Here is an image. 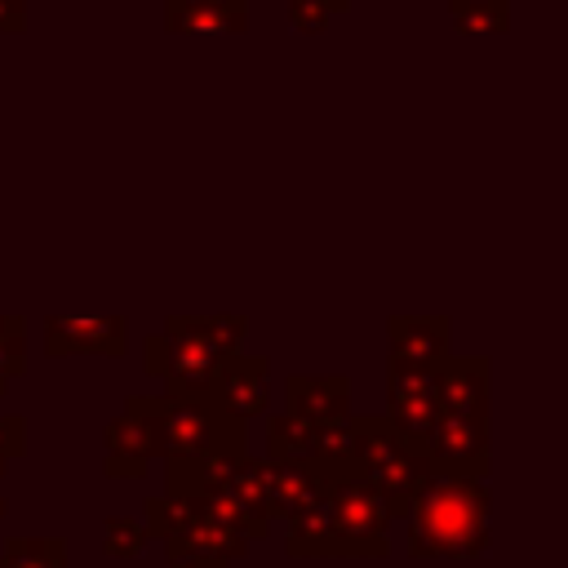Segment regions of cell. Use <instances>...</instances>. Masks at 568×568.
Masks as SVG:
<instances>
[{
	"mask_svg": "<svg viewBox=\"0 0 568 568\" xmlns=\"http://www.w3.org/2000/svg\"><path fill=\"white\" fill-rule=\"evenodd\" d=\"M164 493L195 501L200 510L217 515L248 541H262L271 532V506H266V484H262V462L248 448L235 453H213L195 462H169L164 466Z\"/></svg>",
	"mask_w": 568,
	"mask_h": 568,
	"instance_id": "obj_2",
	"label": "cell"
},
{
	"mask_svg": "<svg viewBox=\"0 0 568 568\" xmlns=\"http://www.w3.org/2000/svg\"><path fill=\"white\" fill-rule=\"evenodd\" d=\"M284 9H288V27L297 36H320L337 13L351 9V0H284Z\"/></svg>",
	"mask_w": 568,
	"mask_h": 568,
	"instance_id": "obj_22",
	"label": "cell"
},
{
	"mask_svg": "<svg viewBox=\"0 0 568 568\" xmlns=\"http://www.w3.org/2000/svg\"><path fill=\"white\" fill-rule=\"evenodd\" d=\"M129 346V320L124 315H49L44 320V351L49 359L62 355H106L120 359Z\"/></svg>",
	"mask_w": 568,
	"mask_h": 568,
	"instance_id": "obj_13",
	"label": "cell"
},
{
	"mask_svg": "<svg viewBox=\"0 0 568 568\" xmlns=\"http://www.w3.org/2000/svg\"><path fill=\"white\" fill-rule=\"evenodd\" d=\"M430 453V466L444 475L488 479L493 470V417H453L439 413L430 435L422 439Z\"/></svg>",
	"mask_w": 568,
	"mask_h": 568,
	"instance_id": "obj_9",
	"label": "cell"
},
{
	"mask_svg": "<svg viewBox=\"0 0 568 568\" xmlns=\"http://www.w3.org/2000/svg\"><path fill=\"white\" fill-rule=\"evenodd\" d=\"M226 417H235L240 426H248L253 417H262L266 413V404H271V359L266 355H231L217 373H213V382H209V390H204Z\"/></svg>",
	"mask_w": 568,
	"mask_h": 568,
	"instance_id": "obj_12",
	"label": "cell"
},
{
	"mask_svg": "<svg viewBox=\"0 0 568 568\" xmlns=\"http://www.w3.org/2000/svg\"><path fill=\"white\" fill-rule=\"evenodd\" d=\"M244 315H169L146 337L142 368L164 382V395H204L213 373L244 351Z\"/></svg>",
	"mask_w": 568,
	"mask_h": 568,
	"instance_id": "obj_3",
	"label": "cell"
},
{
	"mask_svg": "<svg viewBox=\"0 0 568 568\" xmlns=\"http://www.w3.org/2000/svg\"><path fill=\"white\" fill-rule=\"evenodd\" d=\"M164 555H169V568H226V564H213V559H204L195 550H178V546H164Z\"/></svg>",
	"mask_w": 568,
	"mask_h": 568,
	"instance_id": "obj_26",
	"label": "cell"
},
{
	"mask_svg": "<svg viewBox=\"0 0 568 568\" xmlns=\"http://www.w3.org/2000/svg\"><path fill=\"white\" fill-rule=\"evenodd\" d=\"M195 4H217V9H248V0H195Z\"/></svg>",
	"mask_w": 568,
	"mask_h": 568,
	"instance_id": "obj_27",
	"label": "cell"
},
{
	"mask_svg": "<svg viewBox=\"0 0 568 568\" xmlns=\"http://www.w3.org/2000/svg\"><path fill=\"white\" fill-rule=\"evenodd\" d=\"M146 537H160L164 546H178V550H195L213 564H235L240 555H248V537L235 532L231 524H222L217 515L200 510L195 501H182V497H151L146 501Z\"/></svg>",
	"mask_w": 568,
	"mask_h": 568,
	"instance_id": "obj_7",
	"label": "cell"
},
{
	"mask_svg": "<svg viewBox=\"0 0 568 568\" xmlns=\"http://www.w3.org/2000/svg\"><path fill=\"white\" fill-rule=\"evenodd\" d=\"M0 568H67L62 537H9L0 550Z\"/></svg>",
	"mask_w": 568,
	"mask_h": 568,
	"instance_id": "obj_20",
	"label": "cell"
},
{
	"mask_svg": "<svg viewBox=\"0 0 568 568\" xmlns=\"http://www.w3.org/2000/svg\"><path fill=\"white\" fill-rule=\"evenodd\" d=\"M106 475L111 479H142L146 466L160 457V426L151 395H129L124 408L106 422Z\"/></svg>",
	"mask_w": 568,
	"mask_h": 568,
	"instance_id": "obj_10",
	"label": "cell"
},
{
	"mask_svg": "<svg viewBox=\"0 0 568 568\" xmlns=\"http://www.w3.org/2000/svg\"><path fill=\"white\" fill-rule=\"evenodd\" d=\"M488 510H493L488 479L430 470V479L422 484V493L404 515L408 524L404 546L413 559H475L488 550Z\"/></svg>",
	"mask_w": 568,
	"mask_h": 568,
	"instance_id": "obj_1",
	"label": "cell"
},
{
	"mask_svg": "<svg viewBox=\"0 0 568 568\" xmlns=\"http://www.w3.org/2000/svg\"><path fill=\"white\" fill-rule=\"evenodd\" d=\"M262 484H266V506H271V519H297L306 515L311 506L324 501V488L328 479L311 466H293V462H262Z\"/></svg>",
	"mask_w": 568,
	"mask_h": 568,
	"instance_id": "obj_17",
	"label": "cell"
},
{
	"mask_svg": "<svg viewBox=\"0 0 568 568\" xmlns=\"http://www.w3.org/2000/svg\"><path fill=\"white\" fill-rule=\"evenodd\" d=\"M0 475H4V462H0ZM0 515H4V501H0Z\"/></svg>",
	"mask_w": 568,
	"mask_h": 568,
	"instance_id": "obj_28",
	"label": "cell"
},
{
	"mask_svg": "<svg viewBox=\"0 0 568 568\" xmlns=\"http://www.w3.org/2000/svg\"><path fill=\"white\" fill-rule=\"evenodd\" d=\"M284 399L302 422H342L351 417V377L346 373H288Z\"/></svg>",
	"mask_w": 568,
	"mask_h": 568,
	"instance_id": "obj_16",
	"label": "cell"
},
{
	"mask_svg": "<svg viewBox=\"0 0 568 568\" xmlns=\"http://www.w3.org/2000/svg\"><path fill=\"white\" fill-rule=\"evenodd\" d=\"M146 541H151V537H146V524H142V519L111 515V519L102 524V546H106L111 559H133V555H142Z\"/></svg>",
	"mask_w": 568,
	"mask_h": 568,
	"instance_id": "obj_23",
	"label": "cell"
},
{
	"mask_svg": "<svg viewBox=\"0 0 568 568\" xmlns=\"http://www.w3.org/2000/svg\"><path fill=\"white\" fill-rule=\"evenodd\" d=\"M351 417L302 422L293 413H271L266 417V462H293V466H311L320 475L346 470L351 466Z\"/></svg>",
	"mask_w": 568,
	"mask_h": 568,
	"instance_id": "obj_8",
	"label": "cell"
},
{
	"mask_svg": "<svg viewBox=\"0 0 568 568\" xmlns=\"http://www.w3.org/2000/svg\"><path fill=\"white\" fill-rule=\"evenodd\" d=\"M27 373V328L18 315H0V395Z\"/></svg>",
	"mask_w": 568,
	"mask_h": 568,
	"instance_id": "obj_21",
	"label": "cell"
},
{
	"mask_svg": "<svg viewBox=\"0 0 568 568\" xmlns=\"http://www.w3.org/2000/svg\"><path fill=\"white\" fill-rule=\"evenodd\" d=\"M351 470L382 497L390 519H404L435 466H430L426 444L399 435L382 413H355L351 417Z\"/></svg>",
	"mask_w": 568,
	"mask_h": 568,
	"instance_id": "obj_4",
	"label": "cell"
},
{
	"mask_svg": "<svg viewBox=\"0 0 568 568\" xmlns=\"http://www.w3.org/2000/svg\"><path fill=\"white\" fill-rule=\"evenodd\" d=\"M22 453H27V417L0 413V462L22 457Z\"/></svg>",
	"mask_w": 568,
	"mask_h": 568,
	"instance_id": "obj_24",
	"label": "cell"
},
{
	"mask_svg": "<svg viewBox=\"0 0 568 568\" xmlns=\"http://www.w3.org/2000/svg\"><path fill=\"white\" fill-rule=\"evenodd\" d=\"M164 31H173V36H240V31H248V9L164 0Z\"/></svg>",
	"mask_w": 568,
	"mask_h": 568,
	"instance_id": "obj_18",
	"label": "cell"
},
{
	"mask_svg": "<svg viewBox=\"0 0 568 568\" xmlns=\"http://www.w3.org/2000/svg\"><path fill=\"white\" fill-rule=\"evenodd\" d=\"M399 435L426 439L439 417V364H386V413Z\"/></svg>",
	"mask_w": 568,
	"mask_h": 568,
	"instance_id": "obj_11",
	"label": "cell"
},
{
	"mask_svg": "<svg viewBox=\"0 0 568 568\" xmlns=\"http://www.w3.org/2000/svg\"><path fill=\"white\" fill-rule=\"evenodd\" d=\"M160 426V462H195L213 453L248 448V426L226 417L209 395H151Z\"/></svg>",
	"mask_w": 568,
	"mask_h": 568,
	"instance_id": "obj_5",
	"label": "cell"
},
{
	"mask_svg": "<svg viewBox=\"0 0 568 568\" xmlns=\"http://www.w3.org/2000/svg\"><path fill=\"white\" fill-rule=\"evenodd\" d=\"M484 355H448L439 364V413L453 417H493V382Z\"/></svg>",
	"mask_w": 568,
	"mask_h": 568,
	"instance_id": "obj_15",
	"label": "cell"
},
{
	"mask_svg": "<svg viewBox=\"0 0 568 568\" xmlns=\"http://www.w3.org/2000/svg\"><path fill=\"white\" fill-rule=\"evenodd\" d=\"M27 31V0H0V36Z\"/></svg>",
	"mask_w": 568,
	"mask_h": 568,
	"instance_id": "obj_25",
	"label": "cell"
},
{
	"mask_svg": "<svg viewBox=\"0 0 568 568\" xmlns=\"http://www.w3.org/2000/svg\"><path fill=\"white\" fill-rule=\"evenodd\" d=\"M457 36H506L510 31V0H448Z\"/></svg>",
	"mask_w": 568,
	"mask_h": 568,
	"instance_id": "obj_19",
	"label": "cell"
},
{
	"mask_svg": "<svg viewBox=\"0 0 568 568\" xmlns=\"http://www.w3.org/2000/svg\"><path fill=\"white\" fill-rule=\"evenodd\" d=\"M328 479V559H382L390 555V515L382 497L346 466Z\"/></svg>",
	"mask_w": 568,
	"mask_h": 568,
	"instance_id": "obj_6",
	"label": "cell"
},
{
	"mask_svg": "<svg viewBox=\"0 0 568 568\" xmlns=\"http://www.w3.org/2000/svg\"><path fill=\"white\" fill-rule=\"evenodd\" d=\"M453 342L448 315H390L386 320V364H444Z\"/></svg>",
	"mask_w": 568,
	"mask_h": 568,
	"instance_id": "obj_14",
	"label": "cell"
}]
</instances>
